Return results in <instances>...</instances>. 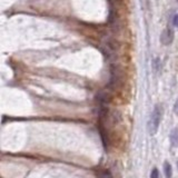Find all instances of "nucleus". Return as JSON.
<instances>
[{"mask_svg": "<svg viewBox=\"0 0 178 178\" xmlns=\"http://www.w3.org/2000/svg\"><path fill=\"white\" fill-rule=\"evenodd\" d=\"M161 115H163L161 106L156 105L154 110H152V115H150V117H149L148 126H147L149 135L154 136V135L157 134L158 128H159V124H160V120H161Z\"/></svg>", "mask_w": 178, "mask_h": 178, "instance_id": "nucleus-1", "label": "nucleus"}, {"mask_svg": "<svg viewBox=\"0 0 178 178\" xmlns=\"http://www.w3.org/2000/svg\"><path fill=\"white\" fill-rule=\"evenodd\" d=\"M160 40L164 45H170L174 40V31L172 28H166L161 34Z\"/></svg>", "mask_w": 178, "mask_h": 178, "instance_id": "nucleus-2", "label": "nucleus"}, {"mask_svg": "<svg viewBox=\"0 0 178 178\" xmlns=\"http://www.w3.org/2000/svg\"><path fill=\"white\" fill-rule=\"evenodd\" d=\"M170 140V145H172L174 148H177L178 147V128H174L170 133L169 136Z\"/></svg>", "mask_w": 178, "mask_h": 178, "instance_id": "nucleus-3", "label": "nucleus"}, {"mask_svg": "<svg viewBox=\"0 0 178 178\" xmlns=\"http://www.w3.org/2000/svg\"><path fill=\"white\" fill-rule=\"evenodd\" d=\"M164 172H165L166 178H172V165H170L168 161H165V163H164Z\"/></svg>", "mask_w": 178, "mask_h": 178, "instance_id": "nucleus-4", "label": "nucleus"}, {"mask_svg": "<svg viewBox=\"0 0 178 178\" xmlns=\"http://www.w3.org/2000/svg\"><path fill=\"white\" fill-rule=\"evenodd\" d=\"M152 69H154V73H159L161 69V60L159 58H155L154 61H152Z\"/></svg>", "mask_w": 178, "mask_h": 178, "instance_id": "nucleus-5", "label": "nucleus"}, {"mask_svg": "<svg viewBox=\"0 0 178 178\" xmlns=\"http://www.w3.org/2000/svg\"><path fill=\"white\" fill-rule=\"evenodd\" d=\"M98 178H113V176H111L110 172H108V170H102L98 175Z\"/></svg>", "mask_w": 178, "mask_h": 178, "instance_id": "nucleus-6", "label": "nucleus"}, {"mask_svg": "<svg viewBox=\"0 0 178 178\" xmlns=\"http://www.w3.org/2000/svg\"><path fill=\"white\" fill-rule=\"evenodd\" d=\"M150 178H159V172H158L157 168H154L150 174Z\"/></svg>", "mask_w": 178, "mask_h": 178, "instance_id": "nucleus-7", "label": "nucleus"}, {"mask_svg": "<svg viewBox=\"0 0 178 178\" xmlns=\"http://www.w3.org/2000/svg\"><path fill=\"white\" fill-rule=\"evenodd\" d=\"M172 23H174V26H175L176 28H178V14H176V15L174 16V18H172Z\"/></svg>", "mask_w": 178, "mask_h": 178, "instance_id": "nucleus-8", "label": "nucleus"}, {"mask_svg": "<svg viewBox=\"0 0 178 178\" xmlns=\"http://www.w3.org/2000/svg\"><path fill=\"white\" fill-rule=\"evenodd\" d=\"M174 113L178 116V98L176 99L175 104H174Z\"/></svg>", "mask_w": 178, "mask_h": 178, "instance_id": "nucleus-9", "label": "nucleus"}, {"mask_svg": "<svg viewBox=\"0 0 178 178\" xmlns=\"http://www.w3.org/2000/svg\"><path fill=\"white\" fill-rule=\"evenodd\" d=\"M177 168H178V161H177Z\"/></svg>", "mask_w": 178, "mask_h": 178, "instance_id": "nucleus-10", "label": "nucleus"}, {"mask_svg": "<svg viewBox=\"0 0 178 178\" xmlns=\"http://www.w3.org/2000/svg\"><path fill=\"white\" fill-rule=\"evenodd\" d=\"M177 1H178V0H177Z\"/></svg>", "mask_w": 178, "mask_h": 178, "instance_id": "nucleus-11", "label": "nucleus"}]
</instances>
